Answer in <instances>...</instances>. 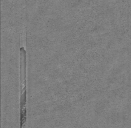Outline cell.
Returning <instances> with one entry per match:
<instances>
[{
    "label": "cell",
    "mask_w": 131,
    "mask_h": 128,
    "mask_svg": "<svg viewBox=\"0 0 131 128\" xmlns=\"http://www.w3.org/2000/svg\"><path fill=\"white\" fill-rule=\"evenodd\" d=\"M19 73H20V98H19V126L26 128L27 120V75L26 51L25 47L19 48Z\"/></svg>",
    "instance_id": "1"
}]
</instances>
